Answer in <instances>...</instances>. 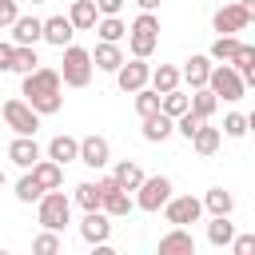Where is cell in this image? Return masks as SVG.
I'll return each instance as SVG.
<instances>
[{
	"mask_svg": "<svg viewBox=\"0 0 255 255\" xmlns=\"http://www.w3.org/2000/svg\"><path fill=\"white\" fill-rule=\"evenodd\" d=\"M24 100L40 112V116H52L64 108V72L56 68H36L24 76Z\"/></svg>",
	"mask_w": 255,
	"mask_h": 255,
	"instance_id": "cell-1",
	"label": "cell"
},
{
	"mask_svg": "<svg viewBox=\"0 0 255 255\" xmlns=\"http://www.w3.org/2000/svg\"><path fill=\"white\" fill-rule=\"evenodd\" d=\"M155 44H159V16L155 12H139L135 20H131V32H128V48H131V56H151L155 52Z\"/></svg>",
	"mask_w": 255,
	"mask_h": 255,
	"instance_id": "cell-2",
	"label": "cell"
},
{
	"mask_svg": "<svg viewBox=\"0 0 255 255\" xmlns=\"http://www.w3.org/2000/svg\"><path fill=\"white\" fill-rule=\"evenodd\" d=\"M60 72H64V84H68V88H88V80H92V72H96V56H92L88 48H80V44H68Z\"/></svg>",
	"mask_w": 255,
	"mask_h": 255,
	"instance_id": "cell-3",
	"label": "cell"
},
{
	"mask_svg": "<svg viewBox=\"0 0 255 255\" xmlns=\"http://www.w3.org/2000/svg\"><path fill=\"white\" fill-rule=\"evenodd\" d=\"M72 203H76V199H68L60 187H56V191H44V199L36 203V207H40V211H36V215H40V227L64 231V223L72 219Z\"/></svg>",
	"mask_w": 255,
	"mask_h": 255,
	"instance_id": "cell-4",
	"label": "cell"
},
{
	"mask_svg": "<svg viewBox=\"0 0 255 255\" xmlns=\"http://www.w3.org/2000/svg\"><path fill=\"white\" fill-rule=\"evenodd\" d=\"M207 88H215V96H219V100L235 104V100H243L247 80H243V72H239L235 64H215V72H211V84H207Z\"/></svg>",
	"mask_w": 255,
	"mask_h": 255,
	"instance_id": "cell-5",
	"label": "cell"
},
{
	"mask_svg": "<svg viewBox=\"0 0 255 255\" xmlns=\"http://www.w3.org/2000/svg\"><path fill=\"white\" fill-rule=\"evenodd\" d=\"M4 124H8L16 135H36L40 112H36L28 100H4Z\"/></svg>",
	"mask_w": 255,
	"mask_h": 255,
	"instance_id": "cell-6",
	"label": "cell"
},
{
	"mask_svg": "<svg viewBox=\"0 0 255 255\" xmlns=\"http://www.w3.org/2000/svg\"><path fill=\"white\" fill-rule=\"evenodd\" d=\"M203 199H195V195H171L167 199V207H163V215H167V223L171 227H187V223H199V215H203Z\"/></svg>",
	"mask_w": 255,
	"mask_h": 255,
	"instance_id": "cell-7",
	"label": "cell"
},
{
	"mask_svg": "<svg viewBox=\"0 0 255 255\" xmlns=\"http://www.w3.org/2000/svg\"><path fill=\"white\" fill-rule=\"evenodd\" d=\"M100 187H104V211H108L112 219H124L131 207H139V203L128 195V187H120V179H116V175H104V179H100Z\"/></svg>",
	"mask_w": 255,
	"mask_h": 255,
	"instance_id": "cell-8",
	"label": "cell"
},
{
	"mask_svg": "<svg viewBox=\"0 0 255 255\" xmlns=\"http://www.w3.org/2000/svg\"><path fill=\"white\" fill-rule=\"evenodd\" d=\"M151 72H155V68H151L143 56H131V60L116 72V84H120L124 92H131V96H135L139 88H147V84H151Z\"/></svg>",
	"mask_w": 255,
	"mask_h": 255,
	"instance_id": "cell-9",
	"label": "cell"
},
{
	"mask_svg": "<svg viewBox=\"0 0 255 255\" xmlns=\"http://www.w3.org/2000/svg\"><path fill=\"white\" fill-rule=\"evenodd\" d=\"M167 199H171V179H167V175L143 179V187H139V195H135L139 211H159V207H167Z\"/></svg>",
	"mask_w": 255,
	"mask_h": 255,
	"instance_id": "cell-10",
	"label": "cell"
},
{
	"mask_svg": "<svg viewBox=\"0 0 255 255\" xmlns=\"http://www.w3.org/2000/svg\"><path fill=\"white\" fill-rule=\"evenodd\" d=\"M211 24H215V32H219V36H239V32L251 24V16H247V8H243V4H223V8H215Z\"/></svg>",
	"mask_w": 255,
	"mask_h": 255,
	"instance_id": "cell-11",
	"label": "cell"
},
{
	"mask_svg": "<svg viewBox=\"0 0 255 255\" xmlns=\"http://www.w3.org/2000/svg\"><path fill=\"white\" fill-rule=\"evenodd\" d=\"M80 235H84V243H92V247L108 243V239H112V215H108L104 207L88 211V215L80 219Z\"/></svg>",
	"mask_w": 255,
	"mask_h": 255,
	"instance_id": "cell-12",
	"label": "cell"
},
{
	"mask_svg": "<svg viewBox=\"0 0 255 255\" xmlns=\"http://www.w3.org/2000/svg\"><path fill=\"white\" fill-rule=\"evenodd\" d=\"M108 159H112V147H108V139L104 135H84L80 139V163H88V167H108Z\"/></svg>",
	"mask_w": 255,
	"mask_h": 255,
	"instance_id": "cell-13",
	"label": "cell"
},
{
	"mask_svg": "<svg viewBox=\"0 0 255 255\" xmlns=\"http://www.w3.org/2000/svg\"><path fill=\"white\" fill-rule=\"evenodd\" d=\"M76 32H80V28L72 24V16H48V20H44V40H48V44H56L60 52L72 44V36H76Z\"/></svg>",
	"mask_w": 255,
	"mask_h": 255,
	"instance_id": "cell-14",
	"label": "cell"
},
{
	"mask_svg": "<svg viewBox=\"0 0 255 255\" xmlns=\"http://www.w3.org/2000/svg\"><path fill=\"white\" fill-rule=\"evenodd\" d=\"M8 159H12L16 167H36V163H40V143H36L32 135H16V139L8 143Z\"/></svg>",
	"mask_w": 255,
	"mask_h": 255,
	"instance_id": "cell-15",
	"label": "cell"
},
{
	"mask_svg": "<svg viewBox=\"0 0 255 255\" xmlns=\"http://www.w3.org/2000/svg\"><path fill=\"white\" fill-rule=\"evenodd\" d=\"M211 72H215L211 52H207V56H191V60L183 64V80L191 84V92H195V88H207V84H211Z\"/></svg>",
	"mask_w": 255,
	"mask_h": 255,
	"instance_id": "cell-16",
	"label": "cell"
},
{
	"mask_svg": "<svg viewBox=\"0 0 255 255\" xmlns=\"http://www.w3.org/2000/svg\"><path fill=\"white\" fill-rule=\"evenodd\" d=\"M159 255H195V239L187 227H171L163 239H159Z\"/></svg>",
	"mask_w": 255,
	"mask_h": 255,
	"instance_id": "cell-17",
	"label": "cell"
},
{
	"mask_svg": "<svg viewBox=\"0 0 255 255\" xmlns=\"http://www.w3.org/2000/svg\"><path fill=\"white\" fill-rule=\"evenodd\" d=\"M92 56H96V68H100V72H120V68H124V64H128V60H124V52H120V44H116V40H100V44H96V52H92Z\"/></svg>",
	"mask_w": 255,
	"mask_h": 255,
	"instance_id": "cell-18",
	"label": "cell"
},
{
	"mask_svg": "<svg viewBox=\"0 0 255 255\" xmlns=\"http://www.w3.org/2000/svg\"><path fill=\"white\" fill-rule=\"evenodd\" d=\"M68 16H72V24H76L80 32H92V28L100 24V16H104V12H100V4H96V0H72V12H68Z\"/></svg>",
	"mask_w": 255,
	"mask_h": 255,
	"instance_id": "cell-19",
	"label": "cell"
},
{
	"mask_svg": "<svg viewBox=\"0 0 255 255\" xmlns=\"http://www.w3.org/2000/svg\"><path fill=\"white\" fill-rule=\"evenodd\" d=\"M171 131H175V116H167V112L143 120V139H147V143H163Z\"/></svg>",
	"mask_w": 255,
	"mask_h": 255,
	"instance_id": "cell-20",
	"label": "cell"
},
{
	"mask_svg": "<svg viewBox=\"0 0 255 255\" xmlns=\"http://www.w3.org/2000/svg\"><path fill=\"white\" fill-rule=\"evenodd\" d=\"M8 32H12L16 44H36V40H44V20H36V16H20Z\"/></svg>",
	"mask_w": 255,
	"mask_h": 255,
	"instance_id": "cell-21",
	"label": "cell"
},
{
	"mask_svg": "<svg viewBox=\"0 0 255 255\" xmlns=\"http://www.w3.org/2000/svg\"><path fill=\"white\" fill-rule=\"evenodd\" d=\"M48 155L56 163H72V159H80V139L76 135H52L48 139Z\"/></svg>",
	"mask_w": 255,
	"mask_h": 255,
	"instance_id": "cell-22",
	"label": "cell"
},
{
	"mask_svg": "<svg viewBox=\"0 0 255 255\" xmlns=\"http://www.w3.org/2000/svg\"><path fill=\"white\" fill-rule=\"evenodd\" d=\"M32 175L44 183V191H56V187L64 183V163H56V159L48 155V159H40V163L32 167Z\"/></svg>",
	"mask_w": 255,
	"mask_h": 255,
	"instance_id": "cell-23",
	"label": "cell"
},
{
	"mask_svg": "<svg viewBox=\"0 0 255 255\" xmlns=\"http://www.w3.org/2000/svg\"><path fill=\"white\" fill-rule=\"evenodd\" d=\"M207 243H211V247H231V243H235V223H231L227 215H215V219L207 223Z\"/></svg>",
	"mask_w": 255,
	"mask_h": 255,
	"instance_id": "cell-24",
	"label": "cell"
},
{
	"mask_svg": "<svg viewBox=\"0 0 255 255\" xmlns=\"http://www.w3.org/2000/svg\"><path fill=\"white\" fill-rule=\"evenodd\" d=\"M135 112H139V120L159 116V112H163V92H155V88H139V92H135Z\"/></svg>",
	"mask_w": 255,
	"mask_h": 255,
	"instance_id": "cell-25",
	"label": "cell"
},
{
	"mask_svg": "<svg viewBox=\"0 0 255 255\" xmlns=\"http://www.w3.org/2000/svg\"><path fill=\"white\" fill-rule=\"evenodd\" d=\"M72 199H76L84 211H96V207H104V187H100V179H96V183H76Z\"/></svg>",
	"mask_w": 255,
	"mask_h": 255,
	"instance_id": "cell-26",
	"label": "cell"
},
{
	"mask_svg": "<svg viewBox=\"0 0 255 255\" xmlns=\"http://www.w3.org/2000/svg\"><path fill=\"white\" fill-rule=\"evenodd\" d=\"M116 179H120V187H128V191H139L143 187V171H139V163H131V159H124V163H116V171H112Z\"/></svg>",
	"mask_w": 255,
	"mask_h": 255,
	"instance_id": "cell-27",
	"label": "cell"
},
{
	"mask_svg": "<svg viewBox=\"0 0 255 255\" xmlns=\"http://www.w3.org/2000/svg\"><path fill=\"white\" fill-rule=\"evenodd\" d=\"M203 203H207L211 215H231V211H235V195H231L227 187H211V191L203 195Z\"/></svg>",
	"mask_w": 255,
	"mask_h": 255,
	"instance_id": "cell-28",
	"label": "cell"
},
{
	"mask_svg": "<svg viewBox=\"0 0 255 255\" xmlns=\"http://www.w3.org/2000/svg\"><path fill=\"white\" fill-rule=\"evenodd\" d=\"M179 80H183V72L171 68V64H159V68L151 72V88H155V92H175Z\"/></svg>",
	"mask_w": 255,
	"mask_h": 255,
	"instance_id": "cell-29",
	"label": "cell"
},
{
	"mask_svg": "<svg viewBox=\"0 0 255 255\" xmlns=\"http://www.w3.org/2000/svg\"><path fill=\"white\" fill-rule=\"evenodd\" d=\"M191 143H195V151H199V155H215V151H219V143H223V128H207V124H203V128H199V135H195Z\"/></svg>",
	"mask_w": 255,
	"mask_h": 255,
	"instance_id": "cell-30",
	"label": "cell"
},
{
	"mask_svg": "<svg viewBox=\"0 0 255 255\" xmlns=\"http://www.w3.org/2000/svg\"><path fill=\"white\" fill-rule=\"evenodd\" d=\"M239 48H243V40H239V36H215V44H211V60H219V64H231Z\"/></svg>",
	"mask_w": 255,
	"mask_h": 255,
	"instance_id": "cell-31",
	"label": "cell"
},
{
	"mask_svg": "<svg viewBox=\"0 0 255 255\" xmlns=\"http://www.w3.org/2000/svg\"><path fill=\"white\" fill-rule=\"evenodd\" d=\"M40 68V56H36V44H16V60H12V72L28 76Z\"/></svg>",
	"mask_w": 255,
	"mask_h": 255,
	"instance_id": "cell-32",
	"label": "cell"
},
{
	"mask_svg": "<svg viewBox=\"0 0 255 255\" xmlns=\"http://www.w3.org/2000/svg\"><path fill=\"white\" fill-rule=\"evenodd\" d=\"M191 108H195L203 120H211V116H215V108H219L215 88H195V92H191Z\"/></svg>",
	"mask_w": 255,
	"mask_h": 255,
	"instance_id": "cell-33",
	"label": "cell"
},
{
	"mask_svg": "<svg viewBox=\"0 0 255 255\" xmlns=\"http://www.w3.org/2000/svg\"><path fill=\"white\" fill-rule=\"evenodd\" d=\"M16 199H20V203H40V199H44V183L28 171L24 179H16Z\"/></svg>",
	"mask_w": 255,
	"mask_h": 255,
	"instance_id": "cell-34",
	"label": "cell"
},
{
	"mask_svg": "<svg viewBox=\"0 0 255 255\" xmlns=\"http://www.w3.org/2000/svg\"><path fill=\"white\" fill-rule=\"evenodd\" d=\"M96 32H100V40H116V44H120V40H124V36H128L131 28H128V24L120 20V16H104V20L96 24Z\"/></svg>",
	"mask_w": 255,
	"mask_h": 255,
	"instance_id": "cell-35",
	"label": "cell"
},
{
	"mask_svg": "<svg viewBox=\"0 0 255 255\" xmlns=\"http://www.w3.org/2000/svg\"><path fill=\"white\" fill-rule=\"evenodd\" d=\"M60 247H64V243H60V231H52V227H44V231L32 239V251H36V255H60Z\"/></svg>",
	"mask_w": 255,
	"mask_h": 255,
	"instance_id": "cell-36",
	"label": "cell"
},
{
	"mask_svg": "<svg viewBox=\"0 0 255 255\" xmlns=\"http://www.w3.org/2000/svg\"><path fill=\"white\" fill-rule=\"evenodd\" d=\"M163 112L179 120L183 112H191V96H187V92H179V88H175V92H163Z\"/></svg>",
	"mask_w": 255,
	"mask_h": 255,
	"instance_id": "cell-37",
	"label": "cell"
},
{
	"mask_svg": "<svg viewBox=\"0 0 255 255\" xmlns=\"http://www.w3.org/2000/svg\"><path fill=\"white\" fill-rule=\"evenodd\" d=\"M203 124H207V120H203V116H199V112H195V108H191V112H183V116H179V120H175V131H179V135H183V139H195V135H199V128H203Z\"/></svg>",
	"mask_w": 255,
	"mask_h": 255,
	"instance_id": "cell-38",
	"label": "cell"
},
{
	"mask_svg": "<svg viewBox=\"0 0 255 255\" xmlns=\"http://www.w3.org/2000/svg\"><path fill=\"white\" fill-rule=\"evenodd\" d=\"M247 131H251L247 116H239V112H227V116H223V135H231V139H243Z\"/></svg>",
	"mask_w": 255,
	"mask_h": 255,
	"instance_id": "cell-39",
	"label": "cell"
},
{
	"mask_svg": "<svg viewBox=\"0 0 255 255\" xmlns=\"http://www.w3.org/2000/svg\"><path fill=\"white\" fill-rule=\"evenodd\" d=\"M20 20V8H16V0H0V24L4 28H12Z\"/></svg>",
	"mask_w": 255,
	"mask_h": 255,
	"instance_id": "cell-40",
	"label": "cell"
},
{
	"mask_svg": "<svg viewBox=\"0 0 255 255\" xmlns=\"http://www.w3.org/2000/svg\"><path fill=\"white\" fill-rule=\"evenodd\" d=\"M231 64H235V68H239V72H247V68H251V64H255V48H251V44H243V48H239V52H235V60H231Z\"/></svg>",
	"mask_w": 255,
	"mask_h": 255,
	"instance_id": "cell-41",
	"label": "cell"
},
{
	"mask_svg": "<svg viewBox=\"0 0 255 255\" xmlns=\"http://www.w3.org/2000/svg\"><path fill=\"white\" fill-rule=\"evenodd\" d=\"M12 60H16V40H4L0 44V68L12 72Z\"/></svg>",
	"mask_w": 255,
	"mask_h": 255,
	"instance_id": "cell-42",
	"label": "cell"
},
{
	"mask_svg": "<svg viewBox=\"0 0 255 255\" xmlns=\"http://www.w3.org/2000/svg\"><path fill=\"white\" fill-rule=\"evenodd\" d=\"M231 251H235V255H255V235H235Z\"/></svg>",
	"mask_w": 255,
	"mask_h": 255,
	"instance_id": "cell-43",
	"label": "cell"
},
{
	"mask_svg": "<svg viewBox=\"0 0 255 255\" xmlns=\"http://www.w3.org/2000/svg\"><path fill=\"white\" fill-rule=\"evenodd\" d=\"M96 4H100L104 16H120V8H124V0H96Z\"/></svg>",
	"mask_w": 255,
	"mask_h": 255,
	"instance_id": "cell-44",
	"label": "cell"
},
{
	"mask_svg": "<svg viewBox=\"0 0 255 255\" xmlns=\"http://www.w3.org/2000/svg\"><path fill=\"white\" fill-rule=\"evenodd\" d=\"M135 4H139L143 12H155V8H159V0H135Z\"/></svg>",
	"mask_w": 255,
	"mask_h": 255,
	"instance_id": "cell-45",
	"label": "cell"
},
{
	"mask_svg": "<svg viewBox=\"0 0 255 255\" xmlns=\"http://www.w3.org/2000/svg\"><path fill=\"white\" fill-rule=\"evenodd\" d=\"M243 80H247V88H255V64H251V68L243 72Z\"/></svg>",
	"mask_w": 255,
	"mask_h": 255,
	"instance_id": "cell-46",
	"label": "cell"
},
{
	"mask_svg": "<svg viewBox=\"0 0 255 255\" xmlns=\"http://www.w3.org/2000/svg\"><path fill=\"white\" fill-rule=\"evenodd\" d=\"M239 4H243V8H247V16L255 20V0H239Z\"/></svg>",
	"mask_w": 255,
	"mask_h": 255,
	"instance_id": "cell-47",
	"label": "cell"
},
{
	"mask_svg": "<svg viewBox=\"0 0 255 255\" xmlns=\"http://www.w3.org/2000/svg\"><path fill=\"white\" fill-rule=\"evenodd\" d=\"M247 124H251V131H255V112H251V116H247Z\"/></svg>",
	"mask_w": 255,
	"mask_h": 255,
	"instance_id": "cell-48",
	"label": "cell"
},
{
	"mask_svg": "<svg viewBox=\"0 0 255 255\" xmlns=\"http://www.w3.org/2000/svg\"><path fill=\"white\" fill-rule=\"evenodd\" d=\"M32 4H44V0H32Z\"/></svg>",
	"mask_w": 255,
	"mask_h": 255,
	"instance_id": "cell-49",
	"label": "cell"
}]
</instances>
